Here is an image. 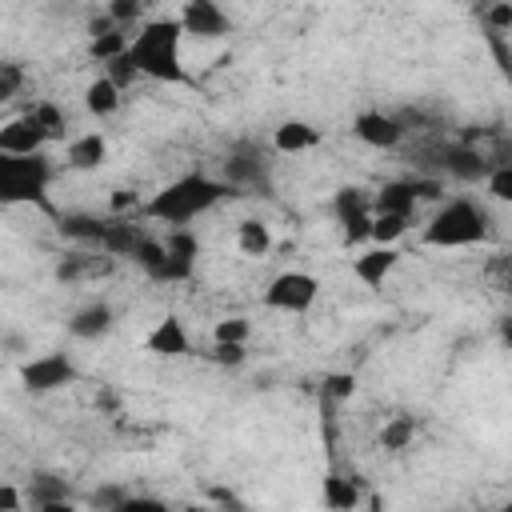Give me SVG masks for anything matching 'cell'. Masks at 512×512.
Masks as SVG:
<instances>
[{
    "label": "cell",
    "instance_id": "1",
    "mask_svg": "<svg viewBox=\"0 0 512 512\" xmlns=\"http://www.w3.org/2000/svg\"><path fill=\"white\" fill-rule=\"evenodd\" d=\"M180 40H184V24L180 16H160V20H144L140 32L128 44L132 64L140 68V76L160 80V84H184V60H180Z\"/></svg>",
    "mask_w": 512,
    "mask_h": 512
},
{
    "label": "cell",
    "instance_id": "2",
    "mask_svg": "<svg viewBox=\"0 0 512 512\" xmlns=\"http://www.w3.org/2000/svg\"><path fill=\"white\" fill-rule=\"evenodd\" d=\"M220 200H224V184L212 180V176L192 172V176H180V180H172L168 188H160V192L144 204V212H148L152 220L172 224V228H188L196 216L212 212Z\"/></svg>",
    "mask_w": 512,
    "mask_h": 512
},
{
    "label": "cell",
    "instance_id": "3",
    "mask_svg": "<svg viewBox=\"0 0 512 512\" xmlns=\"http://www.w3.org/2000/svg\"><path fill=\"white\" fill-rule=\"evenodd\" d=\"M488 236V212L472 200H448L424 228V244L432 248H468Z\"/></svg>",
    "mask_w": 512,
    "mask_h": 512
},
{
    "label": "cell",
    "instance_id": "4",
    "mask_svg": "<svg viewBox=\"0 0 512 512\" xmlns=\"http://www.w3.org/2000/svg\"><path fill=\"white\" fill-rule=\"evenodd\" d=\"M48 180H52V164L44 160V152H32V156L0 152V200L4 204L40 200Z\"/></svg>",
    "mask_w": 512,
    "mask_h": 512
},
{
    "label": "cell",
    "instance_id": "5",
    "mask_svg": "<svg viewBox=\"0 0 512 512\" xmlns=\"http://www.w3.org/2000/svg\"><path fill=\"white\" fill-rule=\"evenodd\" d=\"M316 296H320V284H316V276H308V272H296V268H288V272H280V276H272L268 280V288H264V304L268 308H276V312H308L312 304H316Z\"/></svg>",
    "mask_w": 512,
    "mask_h": 512
},
{
    "label": "cell",
    "instance_id": "6",
    "mask_svg": "<svg viewBox=\"0 0 512 512\" xmlns=\"http://www.w3.org/2000/svg\"><path fill=\"white\" fill-rule=\"evenodd\" d=\"M20 380L28 392H56V388H68L76 380V364L64 352H44L20 368Z\"/></svg>",
    "mask_w": 512,
    "mask_h": 512
},
{
    "label": "cell",
    "instance_id": "7",
    "mask_svg": "<svg viewBox=\"0 0 512 512\" xmlns=\"http://www.w3.org/2000/svg\"><path fill=\"white\" fill-rule=\"evenodd\" d=\"M180 24H184V36H192V40H220L232 28L216 0H184Z\"/></svg>",
    "mask_w": 512,
    "mask_h": 512
},
{
    "label": "cell",
    "instance_id": "8",
    "mask_svg": "<svg viewBox=\"0 0 512 512\" xmlns=\"http://www.w3.org/2000/svg\"><path fill=\"white\" fill-rule=\"evenodd\" d=\"M48 136H52V132H48L32 112H24V116H12V120L0 128V152L32 156V152H44Z\"/></svg>",
    "mask_w": 512,
    "mask_h": 512
},
{
    "label": "cell",
    "instance_id": "9",
    "mask_svg": "<svg viewBox=\"0 0 512 512\" xmlns=\"http://www.w3.org/2000/svg\"><path fill=\"white\" fill-rule=\"evenodd\" d=\"M352 132H356V140H364L368 148H380V152L396 148L404 140V124L396 116H388V112H356Z\"/></svg>",
    "mask_w": 512,
    "mask_h": 512
},
{
    "label": "cell",
    "instance_id": "10",
    "mask_svg": "<svg viewBox=\"0 0 512 512\" xmlns=\"http://www.w3.org/2000/svg\"><path fill=\"white\" fill-rule=\"evenodd\" d=\"M396 264H400V252L392 244H376V248H368V252H360L352 260V276L360 284H368V288H380L396 272Z\"/></svg>",
    "mask_w": 512,
    "mask_h": 512
},
{
    "label": "cell",
    "instance_id": "11",
    "mask_svg": "<svg viewBox=\"0 0 512 512\" xmlns=\"http://www.w3.org/2000/svg\"><path fill=\"white\" fill-rule=\"evenodd\" d=\"M416 204H420V196H416L412 180H388V184H380L372 192V212H396V216H408L412 220Z\"/></svg>",
    "mask_w": 512,
    "mask_h": 512
},
{
    "label": "cell",
    "instance_id": "12",
    "mask_svg": "<svg viewBox=\"0 0 512 512\" xmlns=\"http://www.w3.org/2000/svg\"><path fill=\"white\" fill-rule=\"evenodd\" d=\"M188 348H192V340H188L180 316H164V320L152 328V336H148V352H156V356H164V360L188 356Z\"/></svg>",
    "mask_w": 512,
    "mask_h": 512
},
{
    "label": "cell",
    "instance_id": "13",
    "mask_svg": "<svg viewBox=\"0 0 512 512\" xmlns=\"http://www.w3.org/2000/svg\"><path fill=\"white\" fill-rule=\"evenodd\" d=\"M444 168H448V176H456V180H480V176L492 172V168H488V156L476 152V148H468V144L444 148Z\"/></svg>",
    "mask_w": 512,
    "mask_h": 512
},
{
    "label": "cell",
    "instance_id": "14",
    "mask_svg": "<svg viewBox=\"0 0 512 512\" xmlns=\"http://www.w3.org/2000/svg\"><path fill=\"white\" fill-rule=\"evenodd\" d=\"M104 160H108V140L100 132H84L68 144V168H76V172H92Z\"/></svg>",
    "mask_w": 512,
    "mask_h": 512
},
{
    "label": "cell",
    "instance_id": "15",
    "mask_svg": "<svg viewBox=\"0 0 512 512\" xmlns=\"http://www.w3.org/2000/svg\"><path fill=\"white\" fill-rule=\"evenodd\" d=\"M272 144H276V152H308L320 144V128L308 120H284L272 132Z\"/></svg>",
    "mask_w": 512,
    "mask_h": 512
},
{
    "label": "cell",
    "instance_id": "16",
    "mask_svg": "<svg viewBox=\"0 0 512 512\" xmlns=\"http://www.w3.org/2000/svg\"><path fill=\"white\" fill-rule=\"evenodd\" d=\"M112 328V308L108 304H84L72 320H68V332L80 336V340H96Z\"/></svg>",
    "mask_w": 512,
    "mask_h": 512
},
{
    "label": "cell",
    "instance_id": "17",
    "mask_svg": "<svg viewBox=\"0 0 512 512\" xmlns=\"http://www.w3.org/2000/svg\"><path fill=\"white\" fill-rule=\"evenodd\" d=\"M120 84H112L108 76H96L88 88H84V108L92 112V116H112L116 108H120Z\"/></svg>",
    "mask_w": 512,
    "mask_h": 512
},
{
    "label": "cell",
    "instance_id": "18",
    "mask_svg": "<svg viewBox=\"0 0 512 512\" xmlns=\"http://www.w3.org/2000/svg\"><path fill=\"white\" fill-rule=\"evenodd\" d=\"M140 240H144V236L136 232V224H128V220H108V228H104V240H100V248H104L108 256H132Z\"/></svg>",
    "mask_w": 512,
    "mask_h": 512
},
{
    "label": "cell",
    "instance_id": "19",
    "mask_svg": "<svg viewBox=\"0 0 512 512\" xmlns=\"http://www.w3.org/2000/svg\"><path fill=\"white\" fill-rule=\"evenodd\" d=\"M236 244H240L244 256H268L272 232H268L264 220H240V224H236Z\"/></svg>",
    "mask_w": 512,
    "mask_h": 512
},
{
    "label": "cell",
    "instance_id": "20",
    "mask_svg": "<svg viewBox=\"0 0 512 512\" xmlns=\"http://www.w3.org/2000/svg\"><path fill=\"white\" fill-rule=\"evenodd\" d=\"M128 44H132V36H128L124 28H112V32H100V36H92V40H88V56H92V60H100V64H108V60L124 56V52H128Z\"/></svg>",
    "mask_w": 512,
    "mask_h": 512
},
{
    "label": "cell",
    "instance_id": "21",
    "mask_svg": "<svg viewBox=\"0 0 512 512\" xmlns=\"http://www.w3.org/2000/svg\"><path fill=\"white\" fill-rule=\"evenodd\" d=\"M408 216H396V212H376L372 216V240L376 244H396L404 232H408Z\"/></svg>",
    "mask_w": 512,
    "mask_h": 512
},
{
    "label": "cell",
    "instance_id": "22",
    "mask_svg": "<svg viewBox=\"0 0 512 512\" xmlns=\"http://www.w3.org/2000/svg\"><path fill=\"white\" fill-rule=\"evenodd\" d=\"M412 436H416V420H412V416H392V420L384 424V432H380V444H384L388 452H400V448L412 444Z\"/></svg>",
    "mask_w": 512,
    "mask_h": 512
},
{
    "label": "cell",
    "instance_id": "23",
    "mask_svg": "<svg viewBox=\"0 0 512 512\" xmlns=\"http://www.w3.org/2000/svg\"><path fill=\"white\" fill-rule=\"evenodd\" d=\"M324 504H328V508H356V504H360V492H356L352 480L328 476V480H324Z\"/></svg>",
    "mask_w": 512,
    "mask_h": 512
},
{
    "label": "cell",
    "instance_id": "24",
    "mask_svg": "<svg viewBox=\"0 0 512 512\" xmlns=\"http://www.w3.org/2000/svg\"><path fill=\"white\" fill-rule=\"evenodd\" d=\"M372 216H376L372 208L340 216V232H344V244H364V240H372Z\"/></svg>",
    "mask_w": 512,
    "mask_h": 512
},
{
    "label": "cell",
    "instance_id": "25",
    "mask_svg": "<svg viewBox=\"0 0 512 512\" xmlns=\"http://www.w3.org/2000/svg\"><path fill=\"white\" fill-rule=\"evenodd\" d=\"M64 236H76V240H92V244H100L104 240V228H108V220H88V216H68L64 224Z\"/></svg>",
    "mask_w": 512,
    "mask_h": 512
},
{
    "label": "cell",
    "instance_id": "26",
    "mask_svg": "<svg viewBox=\"0 0 512 512\" xmlns=\"http://www.w3.org/2000/svg\"><path fill=\"white\" fill-rule=\"evenodd\" d=\"M484 184H488V196H492V200L512 204V164H496V168L484 176Z\"/></svg>",
    "mask_w": 512,
    "mask_h": 512
},
{
    "label": "cell",
    "instance_id": "27",
    "mask_svg": "<svg viewBox=\"0 0 512 512\" xmlns=\"http://www.w3.org/2000/svg\"><path fill=\"white\" fill-rule=\"evenodd\" d=\"M364 208H372V192H364V188H340L336 192V220L348 212H364Z\"/></svg>",
    "mask_w": 512,
    "mask_h": 512
},
{
    "label": "cell",
    "instance_id": "28",
    "mask_svg": "<svg viewBox=\"0 0 512 512\" xmlns=\"http://www.w3.org/2000/svg\"><path fill=\"white\" fill-rule=\"evenodd\" d=\"M248 336H252V324H248L244 316H228V320H220V324L212 328V340H236V344H248Z\"/></svg>",
    "mask_w": 512,
    "mask_h": 512
},
{
    "label": "cell",
    "instance_id": "29",
    "mask_svg": "<svg viewBox=\"0 0 512 512\" xmlns=\"http://www.w3.org/2000/svg\"><path fill=\"white\" fill-rule=\"evenodd\" d=\"M484 20H488V28H492L496 36L512 32V0H492V4L484 8Z\"/></svg>",
    "mask_w": 512,
    "mask_h": 512
},
{
    "label": "cell",
    "instance_id": "30",
    "mask_svg": "<svg viewBox=\"0 0 512 512\" xmlns=\"http://www.w3.org/2000/svg\"><path fill=\"white\" fill-rule=\"evenodd\" d=\"M104 68H108L104 76H108L112 84H120V88H128V84H132V80L140 76V68L132 64V56H128V52H124V56H116V60H108Z\"/></svg>",
    "mask_w": 512,
    "mask_h": 512
},
{
    "label": "cell",
    "instance_id": "31",
    "mask_svg": "<svg viewBox=\"0 0 512 512\" xmlns=\"http://www.w3.org/2000/svg\"><path fill=\"white\" fill-rule=\"evenodd\" d=\"M488 280H492L496 292H508L512 296V252H504V256H496L488 264Z\"/></svg>",
    "mask_w": 512,
    "mask_h": 512
},
{
    "label": "cell",
    "instance_id": "32",
    "mask_svg": "<svg viewBox=\"0 0 512 512\" xmlns=\"http://www.w3.org/2000/svg\"><path fill=\"white\" fill-rule=\"evenodd\" d=\"M20 84H24V72H20V64H0V100L8 104V100H16V92H20Z\"/></svg>",
    "mask_w": 512,
    "mask_h": 512
},
{
    "label": "cell",
    "instance_id": "33",
    "mask_svg": "<svg viewBox=\"0 0 512 512\" xmlns=\"http://www.w3.org/2000/svg\"><path fill=\"white\" fill-rule=\"evenodd\" d=\"M212 360L224 364V368H236V364H244V344H236V340H212Z\"/></svg>",
    "mask_w": 512,
    "mask_h": 512
},
{
    "label": "cell",
    "instance_id": "34",
    "mask_svg": "<svg viewBox=\"0 0 512 512\" xmlns=\"http://www.w3.org/2000/svg\"><path fill=\"white\" fill-rule=\"evenodd\" d=\"M28 112H32V116H36V120H40V124H44V128L52 132V136H56V132L64 128V112H60V108H56L52 100H40V104H32Z\"/></svg>",
    "mask_w": 512,
    "mask_h": 512
},
{
    "label": "cell",
    "instance_id": "35",
    "mask_svg": "<svg viewBox=\"0 0 512 512\" xmlns=\"http://www.w3.org/2000/svg\"><path fill=\"white\" fill-rule=\"evenodd\" d=\"M324 392H328L332 400H348V396L356 392V376H352V372H332V376L324 380Z\"/></svg>",
    "mask_w": 512,
    "mask_h": 512
},
{
    "label": "cell",
    "instance_id": "36",
    "mask_svg": "<svg viewBox=\"0 0 512 512\" xmlns=\"http://www.w3.org/2000/svg\"><path fill=\"white\" fill-rule=\"evenodd\" d=\"M108 16L124 28V24H132L140 16V0H108Z\"/></svg>",
    "mask_w": 512,
    "mask_h": 512
},
{
    "label": "cell",
    "instance_id": "37",
    "mask_svg": "<svg viewBox=\"0 0 512 512\" xmlns=\"http://www.w3.org/2000/svg\"><path fill=\"white\" fill-rule=\"evenodd\" d=\"M20 504H24V496L12 484H0V512H16Z\"/></svg>",
    "mask_w": 512,
    "mask_h": 512
},
{
    "label": "cell",
    "instance_id": "38",
    "mask_svg": "<svg viewBox=\"0 0 512 512\" xmlns=\"http://www.w3.org/2000/svg\"><path fill=\"white\" fill-rule=\"evenodd\" d=\"M500 340H504V348L512 352V312H508V316H500Z\"/></svg>",
    "mask_w": 512,
    "mask_h": 512
},
{
    "label": "cell",
    "instance_id": "39",
    "mask_svg": "<svg viewBox=\"0 0 512 512\" xmlns=\"http://www.w3.org/2000/svg\"><path fill=\"white\" fill-rule=\"evenodd\" d=\"M132 204H136V196H132V192H128V196H124V192H116V196H112V208H116V212H120V208H132Z\"/></svg>",
    "mask_w": 512,
    "mask_h": 512
},
{
    "label": "cell",
    "instance_id": "40",
    "mask_svg": "<svg viewBox=\"0 0 512 512\" xmlns=\"http://www.w3.org/2000/svg\"><path fill=\"white\" fill-rule=\"evenodd\" d=\"M504 72H508V80H512V64H508V68H504Z\"/></svg>",
    "mask_w": 512,
    "mask_h": 512
}]
</instances>
